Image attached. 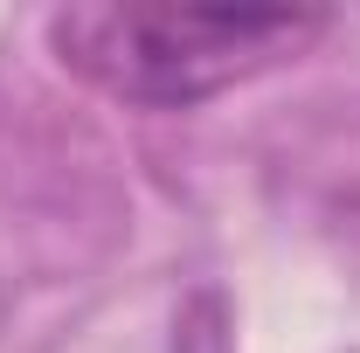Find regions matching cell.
<instances>
[{
	"mask_svg": "<svg viewBox=\"0 0 360 353\" xmlns=\"http://www.w3.org/2000/svg\"><path fill=\"white\" fill-rule=\"evenodd\" d=\"M70 70H84L97 90L180 111L215 90L243 84L277 56L319 35V14L291 7H70L49 21Z\"/></svg>",
	"mask_w": 360,
	"mask_h": 353,
	"instance_id": "obj_1",
	"label": "cell"
}]
</instances>
